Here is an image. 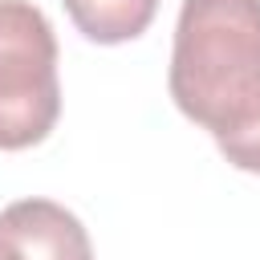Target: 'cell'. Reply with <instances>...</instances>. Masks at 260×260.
Here are the masks:
<instances>
[{
	"label": "cell",
	"mask_w": 260,
	"mask_h": 260,
	"mask_svg": "<svg viewBox=\"0 0 260 260\" xmlns=\"http://www.w3.org/2000/svg\"><path fill=\"white\" fill-rule=\"evenodd\" d=\"M167 85L215 146L252 130L260 122V0H183Z\"/></svg>",
	"instance_id": "obj_1"
},
{
	"label": "cell",
	"mask_w": 260,
	"mask_h": 260,
	"mask_svg": "<svg viewBox=\"0 0 260 260\" xmlns=\"http://www.w3.org/2000/svg\"><path fill=\"white\" fill-rule=\"evenodd\" d=\"M61 114L57 37L28 0H0V150L49 138Z\"/></svg>",
	"instance_id": "obj_2"
},
{
	"label": "cell",
	"mask_w": 260,
	"mask_h": 260,
	"mask_svg": "<svg viewBox=\"0 0 260 260\" xmlns=\"http://www.w3.org/2000/svg\"><path fill=\"white\" fill-rule=\"evenodd\" d=\"M0 244L12 260H93L85 223L53 199H16L0 211Z\"/></svg>",
	"instance_id": "obj_3"
},
{
	"label": "cell",
	"mask_w": 260,
	"mask_h": 260,
	"mask_svg": "<svg viewBox=\"0 0 260 260\" xmlns=\"http://www.w3.org/2000/svg\"><path fill=\"white\" fill-rule=\"evenodd\" d=\"M69 20L85 41L98 45H122L150 28L158 0H61Z\"/></svg>",
	"instance_id": "obj_4"
},
{
	"label": "cell",
	"mask_w": 260,
	"mask_h": 260,
	"mask_svg": "<svg viewBox=\"0 0 260 260\" xmlns=\"http://www.w3.org/2000/svg\"><path fill=\"white\" fill-rule=\"evenodd\" d=\"M0 260H12V256H8V248H4V244H0Z\"/></svg>",
	"instance_id": "obj_5"
}]
</instances>
